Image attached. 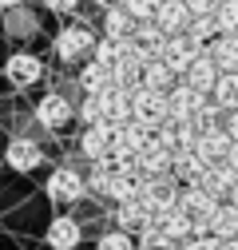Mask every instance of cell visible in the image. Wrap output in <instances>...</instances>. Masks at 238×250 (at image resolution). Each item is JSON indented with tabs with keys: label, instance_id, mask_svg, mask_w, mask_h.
<instances>
[{
	"label": "cell",
	"instance_id": "6da1fadb",
	"mask_svg": "<svg viewBox=\"0 0 238 250\" xmlns=\"http://www.w3.org/2000/svg\"><path fill=\"white\" fill-rule=\"evenodd\" d=\"M96 40H99L96 28H87V24H64L56 32V40H52V52L60 56V64H83V60H92Z\"/></svg>",
	"mask_w": 238,
	"mask_h": 250
},
{
	"label": "cell",
	"instance_id": "7a4b0ae2",
	"mask_svg": "<svg viewBox=\"0 0 238 250\" xmlns=\"http://www.w3.org/2000/svg\"><path fill=\"white\" fill-rule=\"evenodd\" d=\"M44 195H48V203L56 210L60 207H72V203H79L87 195V175H79L76 167H56L48 175V183H44Z\"/></svg>",
	"mask_w": 238,
	"mask_h": 250
},
{
	"label": "cell",
	"instance_id": "3957f363",
	"mask_svg": "<svg viewBox=\"0 0 238 250\" xmlns=\"http://www.w3.org/2000/svg\"><path fill=\"white\" fill-rule=\"evenodd\" d=\"M178 191H183V183H178L171 171H167V175H151V179H147V175L139 179V203L151 210V214L175 207V203H178Z\"/></svg>",
	"mask_w": 238,
	"mask_h": 250
},
{
	"label": "cell",
	"instance_id": "277c9868",
	"mask_svg": "<svg viewBox=\"0 0 238 250\" xmlns=\"http://www.w3.org/2000/svg\"><path fill=\"white\" fill-rule=\"evenodd\" d=\"M44 60L40 56H32L28 48H16L8 60H4V80L12 83V87H20V91H28V87H36L40 80H44Z\"/></svg>",
	"mask_w": 238,
	"mask_h": 250
},
{
	"label": "cell",
	"instance_id": "5b68a950",
	"mask_svg": "<svg viewBox=\"0 0 238 250\" xmlns=\"http://www.w3.org/2000/svg\"><path fill=\"white\" fill-rule=\"evenodd\" d=\"M32 111H36V119L48 131H60V127H68V123L76 119V104H72L68 91H44Z\"/></svg>",
	"mask_w": 238,
	"mask_h": 250
},
{
	"label": "cell",
	"instance_id": "8992f818",
	"mask_svg": "<svg viewBox=\"0 0 238 250\" xmlns=\"http://www.w3.org/2000/svg\"><path fill=\"white\" fill-rule=\"evenodd\" d=\"M163 40H167V32L155 24V20H139L135 24V32L123 40V56H135V60H155L159 52H163Z\"/></svg>",
	"mask_w": 238,
	"mask_h": 250
},
{
	"label": "cell",
	"instance_id": "52a82bcc",
	"mask_svg": "<svg viewBox=\"0 0 238 250\" xmlns=\"http://www.w3.org/2000/svg\"><path fill=\"white\" fill-rule=\"evenodd\" d=\"M131 111L139 123H147V127H159L163 119H171V104H167V91H155V87H135L131 91Z\"/></svg>",
	"mask_w": 238,
	"mask_h": 250
},
{
	"label": "cell",
	"instance_id": "ba28073f",
	"mask_svg": "<svg viewBox=\"0 0 238 250\" xmlns=\"http://www.w3.org/2000/svg\"><path fill=\"white\" fill-rule=\"evenodd\" d=\"M4 163H8V171H16V175H32V171L44 163L40 139H32V135H12L8 147H4Z\"/></svg>",
	"mask_w": 238,
	"mask_h": 250
},
{
	"label": "cell",
	"instance_id": "9c48e42d",
	"mask_svg": "<svg viewBox=\"0 0 238 250\" xmlns=\"http://www.w3.org/2000/svg\"><path fill=\"white\" fill-rule=\"evenodd\" d=\"M115 123H83V131H79V155L87 163H96V159H107L111 155V143H115Z\"/></svg>",
	"mask_w": 238,
	"mask_h": 250
},
{
	"label": "cell",
	"instance_id": "30bf717a",
	"mask_svg": "<svg viewBox=\"0 0 238 250\" xmlns=\"http://www.w3.org/2000/svg\"><path fill=\"white\" fill-rule=\"evenodd\" d=\"M198 52H206V48H202L198 40H191L187 32H178V36H167V40H163V52H159V56L167 60V68H171L175 76H183L195 60H198Z\"/></svg>",
	"mask_w": 238,
	"mask_h": 250
},
{
	"label": "cell",
	"instance_id": "8fae6325",
	"mask_svg": "<svg viewBox=\"0 0 238 250\" xmlns=\"http://www.w3.org/2000/svg\"><path fill=\"white\" fill-rule=\"evenodd\" d=\"M44 242H48L52 250H76V246L83 242V227L76 223L72 214H52V223H48V230H44Z\"/></svg>",
	"mask_w": 238,
	"mask_h": 250
},
{
	"label": "cell",
	"instance_id": "7c38bea8",
	"mask_svg": "<svg viewBox=\"0 0 238 250\" xmlns=\"http://www.w3.org/2000/svg\"><path fill=\"white\" fill-rule=\"evenodd\" d=\"M230 131L226 127H211V131H202L198 135V143H195V151H198V159L206 163V167H215V163H226V155H230Z\"/></svg>",
	"mask_w": 238,
	"mask_h": 250
},
{
	"label": "cell",
	"instance_id": "4fadbf2b",
	"mask_svg": "<svg viewBox=\"0 0 238 250\" xmlns=\"http://www.w3.org/2000/svg\"><path fill=\"white\" fill-rule=\"evenodd\" d=\"M111 218H115V227H119V230H131V234H139L143 227H151V223H155V214L147 210L139 199H123V203H115Z\"/></svg>",
	"mask_w": 238,
	"mask_h": 250
},
{
	"label": "cell",
	"instance_id": "5bb4252c",
	"mask_svg": "<svg viewBox=\"0 0 238 250\" xmlns=\"http://www.w3.org/2000/svg\"><path fill=\"white\" fill-rule=\"evenodd\" d=\"M135 24H139L135 12L123 4V0H115V4L103 8V24H99V28H103V36H111V40H127V36L135 32Z\"/></svg>",
	"mask_w": 238,
	"mask_h": 250
},
{
	"label": "cell",
	"instance_id": "9a60e30c",
	"mask_svg": "<svg viewBox=\"0 0 238 250\" xmlns=\"http://www.w3.org/2000/svg\"><path fill=\"white\" fill-rule=\"evenodd\" d=\"M155 223H159V227H163L178 246H183V242L195 234V214H191L187 207H178V203H175V207H167V210H159V214H155Z\"/></svg>",
	"mask_w": 238,
	"mask_h": 250
},
{
	"label": "cell",
	"instance_id": "2e32d148",
	"mask_svg": "<svg viewBox=\"0 0 238 250\" xmlns=\"http://www.w3.org/2000/svg\"><path fill=\"white\" fill-rule=\"evenodd\" d=\"M4 32L12 40H32L40 32V16L28 4H12V8H4Z\"/></svg>",
	"mask_w": 238,
	"mask_h": 250
},
{
	"label": "cell",
	"instance_id": "e0dca14e",
	"mask_svg": "<svg viewBox=\"0 0 238 250\" xmlns=\"http://www.w3.org/2000/svg\"><path fill=\"white\" fill-rule=\"evenodd\" d=\"M191 4L187 0H163L159 12H155V24L163 28L167 36H178V32H187V24H191Z\"/></svg>",
	"mask_w": 238,
	"mask_h": 250
},
{
	"label": "cell",
	"instance_id": "ac0fdd59",
	"mask_svg": "<svg viewBox=\"0 0 238 250\" xmlns=\"http://www.w3.org/2000/svg\"><path fill=\"white\" fill-rule=\"evenodd\" d=\"M183 80L195 87V91H202V96H211L215 91V83H218V64H215V56L211 52H198V60L183 72Z\"/></svg>",
	"mask_w": 238,
	"mask_h": 250
},
{
	"label": "cell",
	"instance_id": "d6986e66",
	"mask_svg": "<svg viewBox=\"0 0 238 250\" xmlns=\"http://www.w3.org/2000/svg\"><path fill=\"white\" fill-rule=\"evenodd\" d=\"M103 96V119L107 123H115V127H123L127 119H135V111H131V91L127 87H107V91H99Z\"/></svg>",
	"mask_w": 238,
	"mask_h": 250
},
{
	"label": "cell",
	"instance_id": "ffe728a7",
	"mask_svg": "<svg viewBox=\"0 0 238 250\" xmlns=\"http://www.w3.org/2000/svg\"><path fill=\"white\" fill-rule=\"evenodd\" d=\"M171 159H175V151L163 147L159 139H151V143H147V147L135 155L139 175H147V179H151V175H167V171H171Z\"/></svg>",
	"mask_w": 238,
	"mask_h": 250
},
{
	"label": "cell",
	"instance_id": "44dd1931",
	"mask_svg": "<svg viewBox=\"0 0 238 250\" xmlns=\"http://www.w3.org/2000/svg\"><path fill=\"white\" fill-rule=\"evenodd\" d=\"M167 104H171V119H191V115L198 111V104H202V91H195V87L183 80V83H175V87L167 91Z\"/></svg>",
	"mask_w": 238,
	"mask_h": 250
},
{
	"label": "cell",
	"instance_id": "7402d4cb",
	"mask_svg": "<svg viewBox=\"0 0 238 250\" xmlns=\"http://www.w3.org/2000/svg\"><path fill=\"white\" fill-rule=\"evenodd\" d=\"M202 171H206V163L198 159V151H195V147H178V151H175V159H171V175H175L178 183H198Z\"/></svg>",
	"mask_w": 238,
	"mask_h": 250
},
{
	"label": "cell",
	"instance_id": "603a6c76",
	"mask_svg": "<svg viewBox=\"0 0 238 250\" xmlns=\"http://www.w3.org/2000/svg\"><path fill=\"white\" fill-rule=\"evenodd\" d=\"M79 91H107L111 87V64H103V60H83V68H79Z\"/></svg>",
	"mask_w": 238,
	"mask_h": 250
},
{
	"label": "cell",
	"instance_id": "cb8c5ba5",
	"mask_svg": "<svg viewBox=\"0 0 238 250\" xmlns=\"http://www.w3.org/2000/svg\"><path fill=\"white\" fill-rule=\"evenodd\" d=\"M198 183H202L215 199H226V195H230V187L238 183V171H234L230 163H215V167H206V171H202Z\"/></svg>",
	"mask_w": 238,
	"mask_h": 250
},
{
	"label": "cell",
	"instance_id": "d4e9b609",
	"mask_svg": "<svg viewBox=\"0 0 238 250\" xmlns=\"http://www.w3.org/2000/svg\"><path fill=\"white\" fill-rule=\"evenodd\" d=\"M111 83L135 91V87L143 83V60H135V56H119L115 64H111Z\"/></svg>",
	"mask_w": 238,
	"mask_h": 250
},
{
	"label": "cell",
	"instance_id": "484cf974",
	"mask_svg": "<svg viewBox=\"0 0 238 250\" xmlns=\"http://www.w3.org/2000/svg\"><path fill=\"white\" fill-rule=\"evenodd\" d=\"M206 52L215 56L218 72H238V32H218V40Z\"/></svg>",
	"mask_w": 238,
	"mask_h": 250
},
{
	"label": "cell",
	"instance_id": "4316f807",
	"mask_svg": "<svg viewBox=\"0 0 238 250\" xmlns=\"http://www.w3.org/2000/svg\"><path fill=\"white\" fill-rule=\"evenodd\" d=\"M175 72L167 68V60L163 56H155V60H147L143 64V87H155V91H171L175 87Z\"/></svg>",
	"mask_w": 238,
	"mask_h": 250
},
{
	"label": "cell",
	"instance_id": "83f0119b",
	"mask_svg": "<svg viewBox=\"0 0 238 250\" xmlns=\"http://www.w3.org/2000/svg\"><path fill=\"white\" fill-rule=\"evenodd\" d=\"M211 230H215L218 238H234V234H238V207H234L230 199H222V203L215 207V214H211Z\"/></svg>",
	"mask_w": 238,
	"mask_h": 250
},
{
	"label": "cell",
	"instance_id": "f1b7e54d",
	"mask_svg": "<svg viewBox=\"0 0 238 250\" xmlns=\"http://www.w3.org/2000/svg\"><path fill=\"white\" fill-rule=\"evenodd\" d=\"M187 36H191V40H198L202 48H211V44L218 40V20H215V12L191 16V24H187Z\"/></svg>",
	"mask_w": 238,
	"mask_h": 250
},
{
	"label": "cell",
	"instance_id": "f546056e",
	"mask_svg": "<svg viewBox=\"0 0 238 250\" xmlns=\"http://www.w3.org/2000/svg\"><path fill=\"white\" fill-rule=\"evenodd\" d=\"M135 238H139V250H183V246H178V242H175V238H171V234H167L159 223L143 227Z\"/></svg>",
	"mask_w": 238,
	"mask_h": 250
},
{
	"label": "cell",
	"instance_id": "4dcf8cb0",
	"mask_svg": "<svg viewBox=\"0 0 238 250\" xmlns=\"http://www.w3.org/2000/svg\"><path fill=\"white\" fill-rule=\"evenodd\" d=\"M222 119H226V107L215 100V96H202V104H198V111H195V123L202 131H211V127H222Z\"/></svg>",
	"mask_w": 238,
	"mask_h": 250
},
{
	"label": "cell",
	"instance_id": "1f68e13d",
	"mask_svg": "<svg viewBox=\"0 0 238 250\" xmlns=\"http://www.w3.org/2000/svg\"><path fill=\"white\" fill-rule=\"evenodd\" d=\"M211 96L230 111V107H238V72H218V83H215V91Z\"/></svg>",
	"mask_w": 238,
	"mask_h": 250
},
{
	"label": "cell",
	"instance_id": "d6a6232c",
	"mask_svg": "<svg viewBox=\"0 0 238 250\" xmlns=\"http://www.w3.org/2000/svg\"><path fill=\"white\" fill-rule=\"evenodd\" d=\"M96 250H139V238H135L131 230H119V227H111L107 234H99Z\"/></svg>",
	"mask_w": 238,
	"mask_h": 250
},
{
	"label": "cell",
	"instance_id": "836d02e7",
	"mask_svg": "<svg viewBox=\"0 0 238 250\" xmlns=\"http://www.w3.org/2000/svg\"><path fill=\"white\" fill-rule=\"evenodd\" d=\"M76 119H83V123H103V96H99V91H83V100L76 104Z\"/></svg>",
	"mask_w": 238,
	"mask_h": 250
},
{
	"label": "cell",
	"instance_id": "e575fe53",
	"mask_svg": "<svg viewBox=\"0 0 238 250\" xmlns=\"http://www.w3.org/2000/svg\"><path fill=\"white\" fill-rule=\"evenodd\" d=\"M96 60H103V64H115L119 56H123V40H111V36H103L99 32V40H96V52H92Z\"/></svg>",
	"mask_w": 238,
	"mask_h": 250
},
{
	"label": "cell",
	"instance_id": "d590c367",
	"mask_svg": "<svg viewBox=\"0 0 238 250\" xmlns=\"http://www.w3.org/2000/svg\"><path fill=\"white\" fill-rule=\"evenodd\" d=\"M215 20H218V32H238V0H222Z\"/></svg>",
	"mask_w": 238,
	"mask_h": 250
},
{
	"label": "cell",
	"instance_id": "8d00e7d4",
	"mask_svg": "<svg viewBox=\"0 0 238 250\" xmlns=\"http://www.w3.org/2000/svg\"><path fill=\"white\" fill-rule=\"evenodd\" d=\"M218 246H222V238L215 230H198V234H191L183 242V250H218Z\"/></svg>",
	"mask_w": 238,
	"mask_h": 250
},
{
	"label": "cell",
	"instance_id": "74e56055",
	"mask_svg": "<svg viewBox=\"0 0 238 250\" xmlns=\"http://www.w3.org/2000/svg\"><path fill=\"white\" fill-rule=\"evenodd\" d=\"M123 4L135 12V20H155V12H159L163 0H123Z\"/></svg>",
	"mask_w": 238,
	"mask_h": 250
},
{
	"label": "cell",
	"instance_id": "f35d334b",
	"mask_svg": "<svg viewBox=\"0 0 238 250\" xmlns=\"http://www.w3.org/2000/svg\"><path fill=\"white\" fill-rule=\"evenodd\" d=\"M79 4H83V0H44V8H48L52 16H72Z\"/></svg>",
	"mask_w": 238,
	"mask_h": 250
},
{
	"label": "cell",
	"instance_id": "ab89813d",
	"mask_svg": "<svg viewBox=\"0 0 238 250\" xmlns=\"http://www.w3.org/2000/svg\"><path fill=\"white\" fill-rule=\"evenodd\" d=\"M187 4H191V12H195V16H202V12H218L222 0H187Z\"/></svg>",
	"mask_w": 238,
	"mask_h": 250
},
{
	"label": "cell",
	"instance_id": "60d3db41",
	"mask_svg": "<svg viewBox=\"0 0 238 250\" xmlns=\"http://www.w3.org/2000/svg\"><path fill=\"white\" fill-rule=\"evenodd\" d=\"M222 127L230 131V139H238V107H230V111H226V119H222Z\"/></svg>",
	"mask_w": 238,
	"mask_h": 250
},
{
	"label": "cell",
	"instance_id": "b9f144b4",
	"mask_svg": "<svg viewBox=\"0 0 238 250\" xmlns=\"http://www.w3.org/2000/svg\"><path fill=\"white\" fill-rule=\"evenodd\" d=\"M226 163H230V167H234V171H238V139H234V143H230V155H226Z\"/></svg>",
	"mask_w": 238,
	"mask_h": 250
},
{
	"label": "cell",
	"instance_id": "7bdbcfd3",
	"mask_svg": "<svg viewBox=\"0 0 238 250\" xmlns=\"http://www.w3.org/2000/svg\"><path fill=\"white\" fill-rule=\"evenodd\" d=\"M218 250H238V234H234V238H222V246H218Z\"/></svg>",
	"mask_w": 238,
	"mask_h": 250
},
{
	"label": "cell",
	"instance_id": "ee69618b",
	"mask_svg": "<svg viewBox=\"0 0 238 250\" xmlns=\"http://www.w3.org/2000/svg\"><path fill=\"white\" fill-rule=\"evenodd\" d=\"M226 199H230V203H234V207H238V183H234V187H230V195H226Z\"/></svg>",
	"mask_w": 238,
	"mask_h": 250
},
{
	"label": "cell",
	"instance_id": "f6af8a7d",
	"mask_svg": "<svg viewBox=\"0 0 238 250\" xmlns=\"http://www.w3.org/2000/svg\"><path fill=\"white\" fill-rule=\"evenodd\" d=\"M12 4H24V0H0V12H4V8H12Z\"/></svg>",
	"mask_w": 238,
	"mask_h": 250
},
{
	"label": "cell",
	"instance_id": "bcb514c9",
	"mask_svg": "<svg viewBox=\"0 0 238 250\" xmlns=\"http://www.w3.org/2000/svg\"><path fill=\"white\" fill-rule=\"evenodd\" d=\"M92 4H96V8H107V4H115V0H92Z\"/></svg>",
	"mask_w": 238,
	"mask_h": 250
}]
</instances>
